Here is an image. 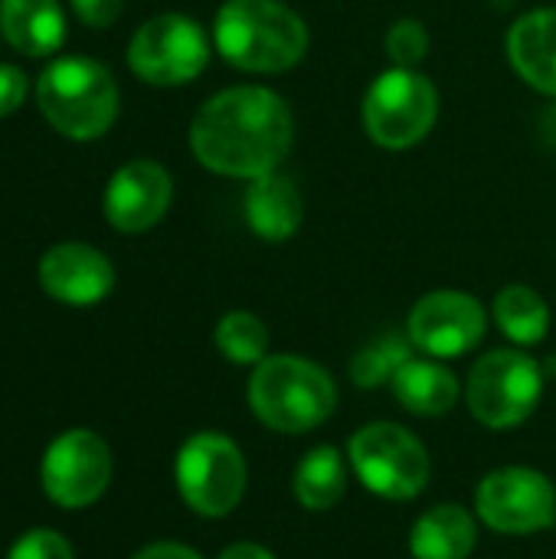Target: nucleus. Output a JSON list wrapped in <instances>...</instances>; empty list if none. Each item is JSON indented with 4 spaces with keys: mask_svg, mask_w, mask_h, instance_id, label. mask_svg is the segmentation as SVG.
<instances>
[{
    "mask_svg": "<svg viewBox=\"0 0 556 559\" xmlns=\"http://www.w3.org/2000/svg\"><path fill=\"white\" fill-rule=\"evenodd\" d=\"M7 559H75V554H72L69 540L59 531H52V527H33V531H26L10 547Z\"/></svg>",
    "mask_w": 556,
    "mask_h": 559,
    "instance_id": "obj_25",
    "label": "nucleus"
},
{
    "mask_svg": "<svg viewBox=\"0 0 556 559\" xmlns=\"http://www.w3.org/2000/svg\"><path fill=\"white\" fill-rule=\"evenodd\" d=\"M338 406L334 377L298 354H275L252 367L249 409L279 436H305L331 419Z\"/></svg>",
    "mask_w": 556,
    "mask_h": 559,
    "instance_id": "obj_4",
    "label": "nucleus"
},
{
    "mask_svg": "<svg viewBox=\"0 0 556 559\" xmlns=\"http://www.w3.org/2000/svg\"><path fill=\"white\" fill-rule=\"evenodd\" d=\"M544 396V370L541 364L514 347L492 350L475 360L465 380L469 413L495 432L518 429L528 423Z\"/></svg>",
    "mask_w": 556,
    "mask_h": 559,
    "instance_id": "obj_6",
    "label": "nucleus"
},
{
    "mask_svg": "<svg viewBox=\"0 0 556 559\" xmlns=\"http://www.w3.org/2000/svg\"><path fill=\"white\" fill-rule=\"evenodd\" d=\"M66 10L59 0H0V36L29 59H52L66 46Z\"/></svg>",
    "mask_w": 556,
    "mask_h": 559,
    "instance_id": "obj_16",
    "label": "nucleus"
},
{
    "mask_svg": "<svg viewBox=\"0 0 556 559\" xmlns=\"http://www.w3.org/2000/svg\"><path fill=\"white\" fill-rule=\"evenodd\" d=\"M439 118V92L419 69H383L360 102L367 138L387 151H406L429 138Z\"/></svg>",
    "mask_w": 556,
    "mask_h": 559,
    "instance_id": "obj_5",
    "label": "nucleus"
},
{
    "mask_svg": "<svg viewBox=\"0 0 556 559\" xmlns=\"http://www.w3.org/2000/svg\"><path fill=\"white\" fill-rule=\"evenodd\" d=\"M216 559H275V554L265 550L262 544H233V547H226Z\"/></svg>",
    "mask_w": 556,
    "mask_h": 559,
    "instance_id": "obj_29",
    "label": "nucleus"
},
{
    "mask_svg": "<svg viewBox=\"0 0 556 559\" xmlns=\"http://www.w3.org/2000/svg\"><path fill=\"white\" fill-rule=\"evenodd\" d=\"M390 390L406 413L423 416V419L452 413V406L459 403V393H462L456 373L436 357H410L393 373Z\"/></svg>",
    "mask_w": 556,
    "mask_h": 559,
    "instance_id": "obj_18",
    "label": "nucleus"
},
{
    "mask_svg": "<svg viewBox=\"0 0 556 559\" xmlns=\"http://www.w3.org/2000/svg\"><path fill=\"white\" fill-rule=\"evenodd\" d=\"M216 350L236 367H256L269 357V328L252 311H226L213 328Z\"/></svg>",
    "mask_w": 556,
    "mask_h": 559,
    "instance_id": "obj_22",
    "label": "nucleus"
},
{
    "mask_svg": "<svg viewBox=\"0 0 556 559\" xmlns=\"http://www.w3.org/2000/svg\"><path fill=\"white\" fill-rule=\"evenodd\" d=\"M347 462L360 485L383 501H413L426 491L433 465L426 445L397 423H367L351 436Z\"/></svg>",
    "mask_w": 556,
    "mask_h": 559,
    "instance_id": "obj_7",
    "label": "nucleus"
},
{
    "mask_svg": "<svg viewBox=\"0 0 556 559\" xmlns=\"http://www.w3.org/2000/svg\"><path fill=\"white\" fill-rule=\"evenodd\" d=\"M43 121L69 141H98L111 131L121 111L115 72L88 56H52L33 85Z\"/></svg>",
    "mask_w": 556,
    "mask_h": 559,
    "instance_id": "obj_2",
    "label": "nucleus"
},
{
    "mask_svg": "<svg viewBox=\"0 0 556 559\" xmlns=\"http://www.w3.org/2000/svg\"><path fill=\"white\" fill-rule=\"evenodd\" d=\"M29 98V79L20 66L0 62V118L16 115Z\"/></svg>",
    "mask_w": 556,
    "mask_h": 559,
    "instance_id": "obj_26",
    "label": "nucleus"
},
{
    "mask_svg": "<svg viewBox=\"0 0 556 559\" xmlns=\"http://www.w3.org/2000/svg\"><path fill=\"white\" fill-rule=\"evenodd\" d=\"M292 495L311 514L338 508L347 495V459L334 445L308 449L292 472Z\"/></svg>",
    "mask_w": 556,
    "mask_h": 559,
    "instance_id": "obj_20",
    "label": "nucleus"
},
{
    "mask_svg": "<svg viewBox=\"0 0 556 559\" xmlns=\"http://www.w3.org/2000/svg\"><path fill=\"white\" fill-rule=\"evenodd\" d=\"M213 36L187 13H157L128 39V69L154 88H177L210 66Z\"/></svg>",
    "mask_w": 556,
    "mask_h": 559,
    "instance_id": "obj_8",
    "label": "nucleus"
},
{
    "mask_svg": "<svg viewBox=\"0 0 556 559\" xmlns=\"http://www.w3.org/2000/svg\"><path fill=\"white\" fill-rule=\"evenodd\" d=\"M242 213H246V226L262 242H288L301 229L305 197L292 177L272 170L249 180L242 197Z\"/></svg>",
    "mask_w": 556,
    "mask_h": 559,
    "instance_id": "obj_15",
    "label": "nucleus"
},
{
    "mask_svg": "<svg viewBox=\"0 0 556 559\" xmlns=\"http://www.w3.org/2000/svg\"><path fill=\"white\" fill-rule=\"evenodd\" d=\"M69 7H72L79 23H85L92 29H108L118 23L125 0H69Z\"/></svg>",
    "mask_w": 556,
    "mask_h": 559,
    "instance_id": "obj_27",
    "label": "nucleus"
},
{
    "mask_svg": "<svg viewBox=\"0 0 556 559\" xmlns=\"http://www.w3.org/2000/svg\"><path fill=\"white\" fill-rule=\"evenodd\" d=\"M39 288L69 308H92L102 305L115 288V265L111 259L88 246V242H56L36 262Z\"/></svg>",
    "mask_w": 556,
    "mask_h": 559,
    "instance_id": "obj_14",
    "label": "nucleus"
},
{
    "mask_svg": "<svg viewBox=\"0 0 556 559\" xmlns=\"http://www.w3.org/2000/svg\"><path fill=\"white\" fill-rule=\"evenodd\" d=\"M387 59L400 69H419V62L429 56V29L416 16H403L387 29Z\"/></svg>",
    "mask_w": 556,
    "mask_h": 559,
    "instance_id": "obj_24",
    "label": "nucleus"
},
{
    "mask_svg": "<svg viewBox=\"0 0 556 559\" xmlns=\"http://www.w3.org/2000/svg\"><path fill=\"white\" fill-rule=\"evenodd\" d=\"M492 318L498 331L518 347H537L551 331V308L531 285H508L495 295Z\"/></svg>",
    "mask_w": 556,
    "mask_h": 559,
    "instance_id": "obj_21",
    "label": "nucleus"
},
{
    "mask_svg": "<svg viewBox=\"0 0 556 559\" xmlns=\"http://www.w3.org/2000/svg\"><path fill=\"white\" fill-rule=\"evenodd\" d=\"M131 559H203L193 547L187 544H151L144 550H138Z\"/></svg>",
    "mask_w": 556,
    "mask_h": 559,
    "instance_id": "obj_28",
    "label": "nucleus"
},
{
    "mask_svg": "<svg viewBox=\"0 0 556 559\" xmlns=\"http://www.w3.org/2000/svg\"><path fill=\"white\" fill-rule=\"evenodd\" d=\"M174 203V177L164 164L151 157H134L121 164L102 193L105 223L121 236H141L154 229Z\"/></svg>",
    "mask_w": 556,
    "mask_h": 559,
    "instance_id": "obj_13",
    "label": "nucleus"
},
{
    "mask_svg": "<svg viewBox=\"0 0 556 559\" xmlns=\"http://www.w3.org/2000/svg\"><path fill=\"white\" fill-rule=\"evenodd\" d=\"M475 514L485 527L508 537L541 534L556 524L554 481L524 465L498 468L482 478L475 491Z\"/></svg>",
    "mask_w": 556,
    "mask_h": 559,
    "instance_id": "obj_10",
    "label": "nucleus"
},
{
    "mask_svg": "<svg viewBox=\"0 0 556 559\" xmlns=\"http://www.w3.org/2000/svg\"><path fill=\"white\" fill-rule=\"evenodd\" d=\"M174 481L193 514L210 521L229 518L249 481L242 449L223 432H197L177 452Z\"/></svg>",
    "mask_w": 556,
    "mask_h": 559,
    "instance_id": "obj_9",
    "label": "nucleus"
},
{
    "mask_svg": "<svg viewBox=\"0 0 556 559\" xmlns=\"http://www.w3.org/2000/svg\"><path fill=\"white\" fill-rule=\"evenodd\" d=\"M485 331H488V311L482 308V301L456 288H439L423 295L406 318L410 344L436 360L465 357L482 344Z\"/></svg>",
    "mask_w": 556,
    "mask_h": 559,
    "instance_id": "obj_12",
    "label": "nucleus"
},
{
    "mask_svg": "<svg viewBox=\"0 0 556 559\" xmlns=\"http://www.w3.org/2000/svg\"><path fill=\"white\" fill-rule=\"evenodd\" d=\"M410 357H413L410 337L403 341V337L387 334V337H380V341H374V344H367V347H360V350L354 354V360H351V380H354L360 390H377V386L390 383L393 373H397Z\"/></svg>",
    "mask_w": 556,
    "mask_h": 559,
    "instance_id": "obj_23",
    "label": "nucleus"
},
{
    "mask_svg": "<svg viewBox=\"0 0 556 559\" xmlns=\"http://www.w3.org/2000/svg\"><path fill=\"white\" fill-rule=\"evenodd\" d=\"M511 69L541 95L556 98V7H537L508 29Z\"/></svg>",
    "mask_w": 556,
    "mask_h": 559,
    "instance_id": "obj_17",
    "label": "nucleus"
},
{
    "mask_svg": "<svg viewBox=\"0 0 556 559\" xmlns=\"http://www.w3.org/2000/svg\"><path fill=\"white\" fill-rule=\"evenodd\" d=\"M308 23L282 0H226L213 20V49L239 72L279 75L308 52Z\"/></svg>",
    "mask_w": 556,
    "mask_h": 559,
    "instance_id": "obj_3",
    "label": "nucleus"
},
{
    "mask_svg": "<svg viewBox=\"0 0 556 559\" xmlns=\"http://www.w3.org/2000/svg\"><path fill=\"white\" fill-rule=\"evenodd\" d=\"M478 544V527L472 511L462 504H436L416 518L410 531L413 559H469Z\"/></svg>",
    "mask_w": 556,
    "mask_h": 559,
    "instance_id": "obj_19",
    "label": "nucleus"
},
{
    "mask_svg": "<svg viewBox=\"0 0 556 559\" xmlns=\"http://www.w3.org/2000/svg\"><path fill=\"white\" fill-rule=\"evenodd\" d=\"M190 154L200 167L233 180H256L282 167L295 141L288 102L265 85H229L210 95L190 121Z\"/></svg>",
    "mask_w": 556,
    "mask_h": 559,
    "instance_id": "obj_1",
    "label": "nucleus"
},
{
    "mask_svg": "<svg viewBox=\"0 0 556 559\" xmlns=\"http://www.w3.org/2000/svg\"><path fill=\"white\" fill-rule=\"evenodd\" d=\"M111 449L92 429H66L43 452L39 481L52 504L82 511L111 485Z\"/></svg>",
    "mask_w": 556,
    "mask_h": 559,
    "instance_id": "obj_11",
    "label": "nucleus"
}]
</instances>
